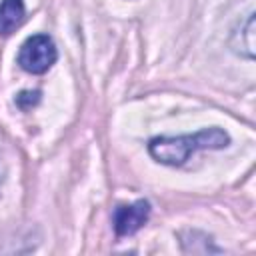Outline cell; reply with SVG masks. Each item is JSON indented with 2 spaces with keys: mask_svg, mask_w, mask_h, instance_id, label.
<instances>
[{
  "mask_svg": "<svg viewBox=\"0 0 256 256\" xmlns=\"http://www.w3.org/2000/svg\"><path fill=\"white\" fill-rule=\"evenodd\" d=\"M238 38V42H232V50L244 58H254V14L250 12L244 24V30L238 34H232V40Z\"/></svg>",
  "mask_w": 256,
  "mask_h": 256,
  "instance_id": "obj_5",
  "label": "cell"
},
{
  "mask_svg": "<svg viewBox=\"0 0 256 256\" xmlns=\"http://www.w3.org/2000/svg\"><path fill=\"white\" fill-rule=\"evenodd\" d=\"M58 58L54 40L48 34H34L24 40L18 52V64L30 74H44Z\"/></svg>",
  "mask_w": 256,
  "mask_h": 256,
  "instance_id": "obj_2",
  "label": "cell"
},
{
  "mask_svg": "<svg viewBox=\"0 0 256 256\" xmlns=\"http://www.w3.org/2000/svg\"><path fill=\"white\" fill-rule=\"evenodd\" d=\"M228 144H230V136L222 128H206L196 134H186L176 138H168V136L152 138L148 142V152L160 164L182 166L196 150H218Z\"/></svg>",
  "mask_w": 256,
  "mask_h": 256,
  "instance_id": "obj_1",
  "label": "cell"
},
{
  "mask_svg": "<svg viewBox=\"0 0 256 256\" xmlns=\"http://www.w3.org/2000/svg\"><path fill=\"white\" fill-rule=\"evenodd\" d=\"M26 16L24 0H2L0 2V36H10Z\"/></svg>",
  "mask_w": 256,
  "mask_h": 256,
  "instance_id": "obj_4",
  "label": "cell"
},
{
  "mask_svg": "<svg viewBox=\"0 0 256 256\" xmlns=\"http://www.w3.org/2000/svg\"><path fill=\"white\" fill-rule=\"evenodd\" d=\"M34 92H22L20 96H16V104L20 106V108H24V110H28L32 104H36L38 100H40V94H36L34 98H30Z\"/></svg>",
  "mask_w": 256,
  "mask_h": 256,
  "instance_id": "obj_6",
  "label": "cell"
},
{
  "mask_svg": "<svg viewBox=\"0 0 256 256\" xmlns=\"http://www.w3.org/2000/svg\"><path fill=\"white\" fill-rule=\"evenodd\" d=\"M150 216V202L136 200L128 206H118L114 210V232L116 236H132L136 234Z\"/></svg>",
  "mask_w": 256,
  "mask_h": 256,
  "instance_id": "obj_3",
  "label": "cell"
}]
</instances>
